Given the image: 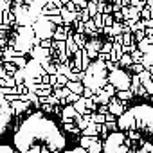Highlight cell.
Returning <instances> with one entry per match:
<instances>
[{
	"mask_svg": "<svg viewBox=\"0 0 153 153\" xmlns=\"http://www.w3.org/2000/svg\"><path fill=\"white\" fill-rule=\"evenodd\" d=\"M79 99H81V97H79L78 94H72V92H70V96H68L65 101H67V103H72V105H76V103H78Z\"/></svg>",
	"mask_w": 153,
	"mask_h": 153,
	"instance_id": "obj_13",
	"label": "cell"
},
{
	"mask_svg": "<svg viewBox=\"0 0 153 153\" xmlns=\"http://www.w3.org/2000/svg\"><path fill=\"white\" fill-rule=\"evenodd\" d=\"M83 135H85V137H99V131H97V124L90 123V124H88V128L83 131Z\"/></svg>",
	"mask_w": 153,
	"mask_h": 153,
	"instance_id": "obj_9",
	"label": "cell"
},
{
	"mask_svg": "<svg viewBox=\"0 0 153 153\" xmlns=\"http://www.w3.org/2000/svg\"><path fill=\"white\" fill-rule=\"evenodd\" d=\"M11 121V108H9V101L6 97H2V123H0V133H6L7 124Z\"/></svg>",
	"mask_w": 153,
	"mask_h": 153,
	"instance_id": "obj_4",
	"label": "cell"
},
{
	"mask_svg": "<svg viewBox=\"0 0 153 153\" xmlns=\"http://www.w3.org/2000/svg\"><path fill=\"white\" fill-rule=\"evenodd\" d=\"M117 96H119V99H121V101H126V99H131L133 92H131V90H123V92H119Z\"/></svg>",
	"mask_w": 153,
	"mask_h": 153,
	"instance_id": "obj_11",
	"label": "cell"
},
{
	"mask_svg": "<svg viewBox=\"0 0 153 153\" xmlns=\"http://www.w3.org/2000/svg\"><path fill=\"white\" fill-rule=\"evenodd\" d=\"M108 81L119 90V92H123V90H128L130 88V78L123 72V70H114L112 74H110V78H108Z\"/></svg>",
	"mask_w": 153,
	"mask_h": 153,
	"instance_id": "obj_3",
	"label": "cell"
},
{
	"mask_svg": "<svg viewBox=\"0 0 153 153\" xmlns=\"http://www.w3.org/2000/svg\"><path fill=\"white\" fill-rule=\"evenodd\" d=\"M76 110H78V114H85L87 112V99H79L76 105H72Z\"/></svg>",
	"mask_w": 153,
	"mask_h": 153,
	"instance_id": "obj_10",
	"label": "cell"
},
{
	"mask_svg": "<svg viewBox=\"0 0 153 153\" xmlns=\"http://www.w3.org/2000/svg\"><path fill=\"white\" fill-rule=\"evenodd\" d=\"M79 117H81V114H78V110H76L74 106H65L63 112H61V119H63V123H72V121L79 119Z\"/></svg>",
	"mask_w": 153,
	"mask_h": 153,
	"instance_id": "obj_5",
	"label": "cell"
},
{
	"mask_svg": "<svg viewBox=\"0 0 153 153\" xmlns=\"http://www.w3.org/2000/svg\"><path fill=\"white\" fill-rule=\"evenodd\" d=\"M101 151H105V144H101V142L94 144V146L88 149V153H101Z\"/></svg>",
	"mask_w": 153,
	"mask_h": 153,
	"instance_id": "obj_12",
	"label": "cell"
},
{
	"mask_svg": "<svg viewBox=\"0 0 153 153\" xmlns=\"http://www.w3.org/2000/svg\"><path fill=\"white\" fill-rule=\"evenodd\" d=\"M67 88H68V90H70L72 94H78V96L85 92V88H83V85H81L79 81H74V83H72V81H68V85H67Z\"/></svg>",
	"mask_w": 153,
	"mask_h": 153,
	"instance_id": "obj_8",
	"label": "cell"
},
{
	"mask_svg": "<svg viewBox=\"0 0 153 153\" xmlns=\"http://www.w3.org/2000/svg\"><path fill=\"white\" fill-rule=\"evenodd\" d=\"M119 130L112 131L105 153H153V108L133 106L117 121Z\"/></svg>",
	"mask_w": 153,
	"mask_h": 153,
	"instance_id": "obj_1",
	"label": "cell"
},
{
	"mask_svg": "<svg viewBox=\"0 0 153 153\" xmlns=\"http://www.w3.org/2000/svg\"><path fill=\"white\" fill-rule=\"evenodd\" d=\"M108 108H110V114H114L115 117H121V115H124V114H126V110H124V106H123V101H121V99H112V101H110V105H108Z\"/></svg>",
	"mask_w": 153,
	"mask_h": 153,
	"instance_id": "obj_6",
	"label": "cell"
},
{
	"mask_svg": "<svg viewBox=\"0 0 153 153\" xmlns=\"http://www.w3.org/2000/svg\"><path fill=\"white\" fill-rule=\"evenodd\" d=\"M97 142H99V137H85V135H83L81 140H79V146L88 151V149H90L94 144H97Z\"/></svg>",
	"mask_w": 153,
	"mask_h": 153,
	"instance_id": "obj_7",
	"label": "cell"
},
{
	"mask_svg": "<svg viewBox=\"0 0 153 153\" xmlns=\"http://www.w3.org/2000/svg\"><path fill=\"white\" fill-rule=\"evenodd\" d=\"M13 142L15 148L4 144L2 153H63L67 144L58 124L40 112L29 115L18 126Z\"/></svg>",
	"mask_w": 153,
	"mask_h": 153,
	"instance_id": "obj_2",
	"label": "cell"
},
{
	"mask_svg": "<svg viewBox=\"0 0 153 153\" xmlns=\"http://www.w3.org/2000/svg\"><path fill=\"white\" fill-rule=\"evenodd\" d=\"M63 153H74V151H70V149H65V151H63Z\"/></svg>",
	"mask_w": 153,
	"mask_h": 153,
	"instance_id": "obj_14",
	"label": "cell"
}]
</instances>
